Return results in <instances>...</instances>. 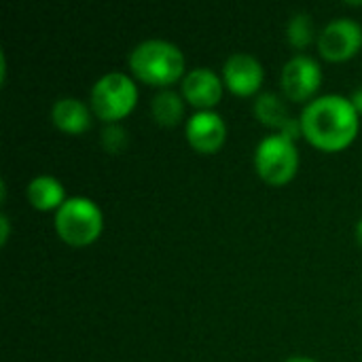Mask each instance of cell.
<instances>
[{"label":"cell","instance_id":"6da1fadb","mask_svg":"<svg viewBox=\"0 0 362 362\" xmlns=\"http://www.w3.org/2000/svg\"><path fill=\"white\" fill-rule=\"evenodd\" d=\"M303 138L322 153L348 148L361 132V115L350 98L327 93L318 95L299 115Z\"/></svg>","mask_w":362,"mask_h":362},{"label":"cell","instance_id":"7a4b0ae2","mask_svg":"<svg viewBox=\"0 0 362 362\" xmlns=\"http://www.w3.org/2000/svg\"><path fill=\"white\" fill-rule=\"evenodd\" d=\"M129 72L136 81L155 87L172 89L187 76V59L178 45L165 38H148L136 45L127 57Z\"/></svg>","mask_w":362,"mask_h":362},{"label":"cell","instance_id":"3957f363","mask_svg":"<svg viewBox=\"0 0 362 362\" xmlns=\"http://www.w3.org/2000/svg\"><path fill=\"white\" fill-rule=\"evenodd\" d=\"M53 225L64 244L72 248H85L100 240L104 231V212L93 199L74 195L68 197L66 204L55 212Z\"/></svg>","mask_w":362,"mask_h":362},{"label":"cell","instance_id":"277c9868","mask_svg":"<svg viewBox=\"0 0 362 362\" xmlns=\"http://www.w3.org/2000/svg\"><path fill=\"white\" fill-rule=\"evenodd\" d=\"M138 104V85L134 76L125 72H106L102 74L89 95V106L95 119L104 125L121 123L134 112Z\"/></svg>","mask_w":362,"mask_h":362},{"label":"cell","instance_id":"5b68a950","mask_svg":"<svg viewBox=\"0 0 362 362\" xmlns=\"http://www.w3.org/2000/svg\"><path fill=\"white\" fill-rule=\"evenodd\" d=\"M252 161H255V170H257L259 178L265 185L284 187L299 172L297 142L274 132L257 144Z\"/></svg>","mask_w":362,"mask_h":362},{"label":"cell","instance_id":"8992f818","mask_svg":"<svg viewBox=\"0 0 362 362\" xmlns=\"http://www.w3.org/2000/svg\"><path fill=\"white\" fill-rule=\"evenodd\" d=\"M322 59L339 64L358 55L362 49V25L356 19L337 17L329 21L316 40Z\"/></svg>","mask_w":362,"mask_h":362},{"label":"cell","instance_id":"52a82bcc","mask_svg":"<svg viewBox=\"0 0 362 362\" xmlns=\"http://www.w3.org/2000/svg\"><path fill=\"white\" fill-rule=\"evenodd\" d=\"M320 85H322V68L314 57L305 53H297L282 66L280 87L286 100L310 104L312 100L318 98L316 93Z\"/></svg>","mask_w":362,"mask_h":362},{"label":"cell","instance_id":"ba28073f","mask_svg":"<svg viewBox=\"0 0 362 362\" xmlns=\"http://www.w3.org/2000/svg\"><path fill=\"white\" fill-rule=\"evenodd\" d=\"M221 76L227 91L238 98H250L261 89L265 81V70L255 55L246 51H235L225 59Z\"/></svg>","mask_w":362,"mask_h":362},{"label":"cell","instance_id":"9c48e42d","mask_svg":"<svg viewBox=\"0 0 362 362\" xmlns=\"http://www.w3.org/2000/svg\"><path fill=\"white\" fill-rule=\"evenodd\" d=\"M185 136L195 153L214 155L225 146L227 123L216 110H197L187 119Z\"/></svg>","mask_w":362,"mask_h":362},{"label":"cell","instance_id":"30bf717a","mask_svg":"<svg viewBox=\"0 0 362 362\" xmlns=\"http://www.w3.org/2000/svg\"><path fill=\"white\" fill-rule=\"evenodd\" d=\"M180 93L197 110H214L225 93L223 76L212 68H191L180 83Z\"/></svg>","mask_w":362,"mask_h":362},{"label":"cell","instance_id":"8fae6325","mask_svg":"<svg viewBox=\"0 0 362 362\" xmlns=\"http://www.w3.org/2000/svg\"><path fill=\"white\" fill-rule=\"evenodd\" d=\"M252 112L261 125L276 129V134H282V136L291 138L293 142L303 138L301 121L297 117H293L291 110L286 108V98H282L274 91H265L255 100Z\"/></svg>","mask_w":362,"mask_h":362},{"label":"cell","instance_id":"7c38bea8","mask_svg":"<svg viewBox=\"0 0 362 362\" xmlns=\"http://www.w3.org/2000/svg\"><path fill=\"white\" fill-rule=\"evenodd\" d=\"M91 106L78 98H59L51 106V123L68 136L85 134L91 127Z\"/></svg>","mask_w":362,"mask_h":362},{"label":"cell","instance_id":"4fadbf2b","mask_svg":"<svg viewBox=\"0 0 362 362\" xmlns=\"http://www.w3.org/2000/svg\"><path fill=\"white\" fill-rule=\"evenodd\" d=\"M25 197L30 206L38 212H57L68 199L64 185L49 174H40L32 178L25 187Z\"/></svg>","mask_w":362,"mask_h":362},{"label":"cell","instance_id":"5bb4252c","mask_svg":"<svg viewBox=\"0 0 362 362\" xmlns=\"http://www.w3.org/2000/svg\"><path fill=\"white\" fill-rule=\"evenodd\" d=\"M185 108H187V102H185L182 93H178L174 89H161L151 100L153 121L157 125H161V127L180 125L182 119H185Z\"/></svg>","mask_w":362,"mask_h":362},{"label":"cell","instance_id":"9a60e30c","mask_svg":"<svg viewBox=\"0 0 362 362\" xmlns=\"http://www.w3.org/2000/svg\"><path fill=\"white\" fill-rule=\"evenodd\" d=\"M286 40L297 51L308 49L312 42L318 40L316 28H314V19L310 17V13H295L288 19V23H286Z\"/></svg>","mask_w":362,"mask_h":362},{"label":"cell","instance_id":"2e32d148","mask_svg":"<svg viewBox=\"0 0 362 362\" xmlns=\"http://www.w3.org/2000/svg\"><path fill=\"white\" fill-rule=\"evenodd\" d=\"M100 144L106 153L110 155H121L127 148V132L121 123H110L104 125L102 136H100Z\"/></svg>","mask_w":362,"mask_h":362},{"label":"cell","instance_id":"e0dca14e","mask_svg":"<svg viewBox=\"0 0 362 362\" xmlns=\"http://www.w3.org/2000/svg\"><path fill=\"white\" fill-rule=\"evenodd\" d=\"M11 238V223H8V216L6 214H0V244L6 246Z\"/></svg>","mask_w":362,"mask_h":362},{"label":"cell","instance_id":"ac0fdd59","mask_svg":"<svg viewBox=\"0 0 362 362\" xmlns=\"http://www.w3.org/2000/svg\"><path fill=\"white\" fill-rule=\"evenodd\" d=\"M350 102H352V106L356 108V112L362 115V87H358V89H354V91H352Z\"/></svg>","mask_w":362,"mask_h":362},{"label":"cell","instance_id":"d6986e66","mask_svg":"<svg viewBox=\"0 0 362 362\" xmlns=\"http://www.w3.org/2000/svg\"><path fill=\"white\" fill-rule=\"evenodd\" d=\"M354 235H356V242H358V246L362 248V218L356 223V229H354Z\"/></svg>","mask_w":362,"mask_h":362},{"label":"cell","instance_id":"ffe728a7","mask_svg":"<svg viewBox=\"0 0 362 362\" xmlns=\"http://www.w3.org/2000/svg\"><path fill=\"white\" fill-rule=\"evenodd\" d=\"M284 362H318V361H314V358H310V356H291L288 361H284Z\"/></svg>","mask_w":362,"mask_h":362}]
</instances>
